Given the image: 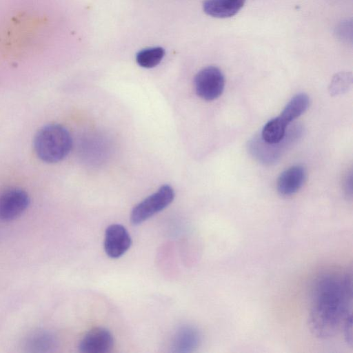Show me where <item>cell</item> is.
<instances>
[{
    "instance_id": "277c9868",
    "label": "cell",
    "mask_w": 353,
    "mask_h": 353,
    "mask_svg": "<svg viewBox=\"0 0 353 353\" xmlns=\"http://www.w3.org/2000/svg\"><path fill=\"white\" fill-rule=\"evenodd\" d=\"M174 198V191L169 185H162L132 209L130 221L139 225L168 206Z\"/></svg>"
},
{
    "instance_id": "ac0fdd59",
    "label": "cell",
    "mask_w": 353,
    "mask_h": 353,
    "mask_svg": "<svg viewBox=\"0 0 353 353\" xmlns=\"http://www.w3.org/2000/svg\"><path fill=\"white\" fill-rule=\"evenodd\" d=\"M352 172L349 173L344 183L345 191L349 196L352 197Z\"/></svg>"
},
{
    "instance_id": "30bf717a",
    "label": "cell",
    "mask_w": 353,
    "mask_h": 353,
    "mask_svg": "<svg viewBox=\"0 0 353 353\" xmlns=\"http://www.w3.org/2000/svg\"><path fill=\"white\" fill-rule=\"evenodd\" d=\"M246 0H205L203 11L209 16L219 19L230 18L236 14Z\"/></svg>"
},
{
    "instance_id": "7a4b0ae2",
    "label": "cell",
    "mask_w": 353,
    "mask_h": 353,
    "mask_svg": "<svg viewBox=\"0 0 353 353\" xmlns=\"http://www.w3.org/2000/svg\"><path fill=\"white\" fill-rule=\"evenodd\" d=\"M72 146L68 130L63 125L51 123L36 134L34 148L37 157L48 163H57L68 156Z\"/></svg>"
},
{
    "instance_id": "5bb4252c",
    "label": "cell",
    "mask_w": 353,
    "mask_h": 353,
    "mask_svg": "<svg viewBox=\"0 0 353 353\" xmlns=\"http://www.w3.org/2000/svg\"><path fill=\"white\" fill-rule=\"evenodd\" d=\"M165 50L161 47L148 48L140 50L136 56L137 63L145 68H152L162 60Z\"/></svg>"
},
{
    "instance_id": "8fae6325",
    "label": "cell",
    "mask_w": 353,
    "mask_h": 353,
    "mask_svg": "<svg viewBox=\"0 0 353 353\" xmlns=\"http://www.w3.org/2000/svg\"><path fill=\"white\" fill-rule=\"evenodd\" d=\"M201 342L199 331L191 325L180 327L172 339V348L175 352H190L194 351Z\"/></svg>"
},
{
    "instance_id": "e0dca14e",
    "label": "cell",
    "mask_w": 353,
    "mask_h": 353,
    "mask_svg": "<svg viewBox=\"0 0 353 353\" xmlns=\"http://www.w3.org/2000/svg\"><path fill=\"white\" fill-rule=\"evenodd\" d=\"M341 330L347 343L352 344V314L347 316L343 323Z\"/></svg>"
},
{
    "instance_id": "9c48e42d",
    "label": "cell",
    "mask_w": 353,
    "mask_h": 353,
    "mask_svg": "<svg viewBox=\"0 0 353 353\" xmlns=\"http://www.w3.org/2000/svg\"><path fill=\"white\" fill-rule=\"evenodd\" d=\"M305 178V170L301 165H293L286 169L277 179L279 194L285 196L294 194L302 188Z\"/></svg>"
},
{
    "instance_id": "4fadbf2b",
    "label": "cell",
    "mask_w": 353,
    "mask_h": 353,
    "mask_svg": "<svg viewBox=\"0 0 353 353\" xmlns=\"http://www.w3.org/2000/svg\"><path fill=\"white\" fill-rule=\"evenodd\" d=\"M288 125L279 117L268 121L263 126L260 138L269 144H276L283 140Z\"/></svg>"
},
{
    "instance_id": "9a60e30c",
    "label": "cell",
    "mask_w": 353,
    "mask_h": 353,
    "mask_svg": "<svg viewBox=\"0 0 353 353\" xmlns=\"http://www.w3.org/2000/svg\"><path fill=\"white\" fill-rule=\"evenodd\" d=\"M351 72H341L336 74L329 85V92L332 96H337L347 92L352 84Z\"/></svg>"
},
{
    "instance_id": "8992f818",
    "label": "cell",
    "mask_w": 353,
    "mask_h": 353,
    "mask_svg": "<svg viewBox=\"0 0 353 353\" xmlns=\"http://www.w3.org/2000/svg\"><path fill=\"white\" fill-rule=\"evenodd\" d=\"M30 204L28 193L21 188H12L0 193V220L10 221L22 215Z\"/></svg>"
},
{
    "instance_id": "52a82bcc",
    "label": "cell",
    "mask_w": 353,
    "mask_h": 353,
    "mask_svg": "<svg viewBox=\"0 0 353 353\" xmlns=\"http://www.w3.org/2000/svg\"><path fill=\"white\" fill-rule=\"evenodd\" d=\"M132 239L127 229L122 225H110L105 230L104 250L108 256L117 259L130 248Z\"/></svg>"
},
{
    "instance_id": "ba28073f",
    "label": "cell",
    "mask_w": 353,
    "mask_h": 353,
    "mask_svg": "<svg viewBox=\"0 0 353 353\" xmlns=\"http://www.w3.org/2000/svg\"><path fill=\"white\" fill-rule=\"evenodd\" d=\"M114 337L106 328L97 327L89 330L81 339L79 350L82 353H108L114 347Z\"/></svg>"
},
{
    "instance_id": "5b68a950",
    "label": "cell",
    "mask_w": 353,
    "mask_h": 353,
    "mask_svg": "<svg viewBox=\"0 0 353 353\" xmlns=\"http://www.w3.org/2000/svg\"><path fill=\"white\" fill-rule=\"evenodd\" d=\"M196 94L205 101L219 98L225 88V78L221 70L216 66H208L197 72L194 79Z\"/></svg>"
},
{
    "instance_id": "6da1fadb",
    "label": "cell",
    "mask_w": 353,
    "mask_h": 353,
    "mask_svg": "<svg viewBox=\"0 0 353 353\" xmlns=\"http://www.w3.org/2000/svg\"><path fill=\"white\" fill-rule=\"evenodd\" d=\"M352 279L348 274L327 273L316 281L309 312V326L318 338L328 339L341 330L352 314Z\"/></svg>"
},
{
    "instance_id": "2e32d148",
    "label": "cell",
    "mask_w": 353,
    "mask_h": 353,
    "mask_svg": "<svg viewBox=\"0 0 353 353\" xmlns=\"http://www.w3.org/2000/svg\"><path fill=\"white\" fill-rule=\"evenodd\" d=\"M335 34L336 37L345 42L352 41V21H344L336 28Z\"/></svg>"
},
{
    "instance_id": "7c38bea8",
    "label": "cell",
    "mask_w": 353,
    "mask_h": 353,
    "mask_svg": "<svg viewBox=\"0 0 353 353\" xmlns=\"http://www.w3.org/2000/svg\"><path fill=\"white\" fill-rule=\"evenodd\" d=\"M309 104L307 94L303 92L296 94L288 101L279 117L289 125L307 110Z\"/></svg>"
},
{
    "instance_id": "3957f363",
    "label": "cell",
    "mask_w": 353,
    "mask_h": 353,
    "mask_svg": "<svg viewBox=\"0 0 353 353\" xmlns=\"http://www.w3.org/2000/svg\"><path fill=\"white\" fill-rule=\"evenodd\" d=\"M301 133V129L299 126L292 127L287 130L283 140L276 144L267 143L260 137H253L248 144L249 152L256 159L264 164L274 163L280 158L287 145L299 138Z\"/></svg>"
}]
</instances>
